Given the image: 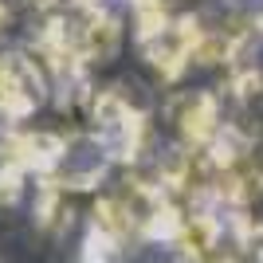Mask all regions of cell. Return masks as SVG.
I'll use <instances>...</instances> for the list:
<instances>
[{"mask_svg":"<svg viewBox=\"0 0 263 263\" xmlns=\"http://www.w3.org/2000/svg\"><path fill=\"white\" fill-rule=\"evenodd\" d=\"M0 263H8V259H0Z\"/></svg>","mask_w":263,"mask_h":263,"instance_id":"obj_1","label":"cell"}]
</instances>
